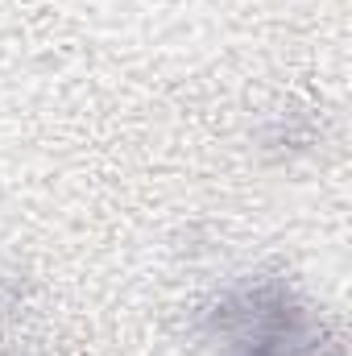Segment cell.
Returning <instances> with one entry per match:
<instances>
[{"label": "cell", "mask_w": 352, "mask_h": 356, "mask_svg": "<svg viewBox=\"0 0 352 356\" xmlns=\"http://www.w3.org/2000/svg\"><path fill=\"white\" fill-rule=\"evenodd\" d=\"M211 336L228 356H323V323L282 286H245L211 311Z\"/></svg>", "instance_id": "obj_1"}]
</instances>
